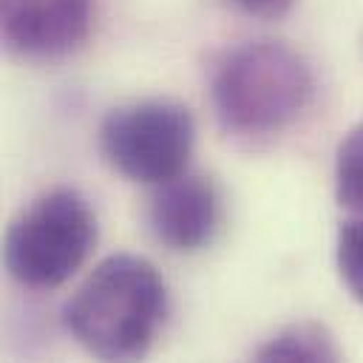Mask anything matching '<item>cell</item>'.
Listing matches in <instances>:
<instances>
[{
  "label": "cell",
  "instance_id": "obj_5",
  "mask_svg": "<svg viewBox=\"0 0 363 363\" xmlns=\"http://www.w3.org/2000/svg\"><path fill=\"white\" fill-rule=\"evenodd\" d=\"M96 0H0L6 45L28 60L74 51L91 31Z\"/></svg>",
  "mask_w": 363,
  "mask_h": 363
},
{
  "label": "cell",
  "instance_id": "obj_8",
  "mask_svg": "<svg viewBox=\"0 0 363 363\" xmlns=\"http://www.w3.org/2000/svg\"><path fill=\"white\" fill-rule=\"evenodd\" d=\"M335 199L352 213H363V122L354 125L335 153Z\"/></svg>",
  "mask_w": 363,
  "mask_h": 363
},
{
  "label": "cell",
  "instance_id": "obj_1",
  "mask_svg": "<svg viewBox=\"0 0 363 363\" xmlns=\"http://www.w3.org/2000/svg\"><path fill=\"white\" fill-rule=\"evenodd\" d=\"M167 315V286L159 269L130 252L99 261L62 309L68 335L99 360H136Z\"/></svg>",
  "mask_w": 363,
  "mask_h": 363
},
{
  "label": "cell",
  "instance_id": "obj_2",
  "mask_svg": "<svg viewBox=\"0 0 363 363\" xmlns=\"http://www.w3.org/2000/svg\"><path fill=\"white\" fill-rule=\"evenodd\" d=\"M312 68L281 40H244L221 54L210 79L218 125L241 139L284 133L309 108Z\"/></svg>",
  "mask_w": 363,
  "mask_h": 363
},
{
  "label": "cell",
  "instance_id": "obj_4",
  "mask_svg": "<svg viewBox=\"0 0 363 363\" xmlns=\"http://www.w3.org/2000/svg\"><path fill=\"white\" fill-rule=\"evenodd\" d=\"M196 142L193 113L173 99L113 108L99 125L105 162L130 182L162 184L184 173Z\"/></svg>",
  "mask_w": 363,
  "mask_h": 363
},
{
  "label": "cell",
  "instance_id": "obj_3",
  "mask_svg": "<svg viewBox=\"0 0 363 363\" xmlns=\"http://www.w3.org/2000/svg\"><path fill=\"white\" fill-rule=\"evenodd\" d=\"M96 244V213L74 187L37 196L6 233V269L28 289L65 284Z\"/></svg>",
  "mask_w": 363,
  "mask_h": 363
},
{
  "label": "cell",
  "instance_id": "obj_9",
  "mask_svg": "<svg viewBox=\"0 0 363 363\" xmlns=\"http://www.w3.org/2000/svg\"><path fill=\"white\" fill-rule=\"evenodd\" d=\"M335 258L346 289L363 303V213H354V218L340 224Z\"/></svg>",
  "mask_w": 363,
  "mask_h": 363
},
{
  "label": "cell",
  "instance_id": "obj_10",
  "mask_svg": "<svg viewBox=\"0 0 363 363\" xmlns=\"http://www.w3.org/2000/svg\"><path fill=\"white\" fill-rule=\"evenodd\" d=\"M233 6H238L241 11L252 14V17H264V20H275L281 14H286L292 9L295 0H230Z\"/></svg>",
  "mask_w": 363,
  "mask_h": 363
},
{
  "label": "cell",
  "instance_id": "obj_6",
  "mask_svg": "<svg viewBox=\"0 0 363 363\" xmlns=\"http://www.w3.org/2000/svg\"><path fill=\"white\" fill-rule=\"evenodd\" d=\"M221 221L218 190L207 176L179 173L162 184L147 204V227L159 244L173 252L207 247Z\"/></svg>",
  "mask_w": 363,
  "mask_h": 363
},
{
  "label": "cell",
  "instance_id": "obj_7",
  "mask_svg": "<svg viewBox=\"0 0 363 363\" xmlns=\"http://www.w3.org/2000/svg\"><path fill=\"white\" fill-rule=\"evenodd\" d=\"M258 360H303V363H318V360H337V346L332 340V335L312 320L303 323H292L286 329H281L278 335H272L264 346L255 349Z\"/></svg>",
  "mask_w": 363,
  "mask_h": 363
}]
</instances>
